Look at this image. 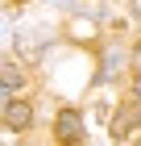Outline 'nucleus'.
Wrapping results in <instances>:
<instances>
[{
    "mask_svg": "<svg viewBox=\"0 0 141 146\" xmlns=\"http://www.w3.org/2000/svg\"><path fill=\"white\" fill-rule=\"evenodd\" d=\"M50 38H54V29H50V25H25L17 42H21V54L37 58V54H42V46L50 42Z\"/></svg>",
    "mask_w": 141,
    "mask_h": 146,
    "instance_id": "nucleus-1",
    "label": "nucleus"
},
{
    "mask_svg": "<svg viewBox=\"0 0 141 146\" xmlns=\"http://www.w3.org/2000/svg\"><path fill=\"white\" fill-rule=\"evenodd\" d=\"M54 129H58V142L75 146L79 138H83V117H79L75 109H62V113H58V121H54Z\"/></svg>",
    "mask_w": 141,
    "mask_h": 146,
    "instance_id": "nucleus-2",
    "label": "nucleus"
},
{
    "mask_svg": "<svg viewBox=\"0 0 141 146\" xmlns=\"http://www.w3.org/2000/svg\"><path fill=\"white\" fill-rule=\"evenodd\" d=\"M29 121H33V109L25 100H17V96H9L4 100V129H25Z\"/></svg>",
    "mask_w": 141,
    "mask_h": 146,
    "instance_id": "nucleus-3",
    "label": "nucleus"
},
{
    "mask_svg": "<svg viewBox=\"0 0 141 146\" xmlns=\"http://www.w3.org/2000/svg\"><path fill=\"white\" fill-rule=\"evenodd\" d=\"M137 134V109H133V104H125V109L116 113V117H112V138H133Z\"/></svg>",
    "mask_w": 141,
    "mask_h": 146,
    "instance_id": "nucleus-4",
    "label": "nucleus"
},
{
    "mask_svg": "<svg viewBox=\"0 0 141 146\" xmlns=\"http://www.w3.org/2000/svg\"><path fill=\"white\" fill-rule=\"evenodd\" d=\"M0 84H4V100L21 88V71H17V63H0Z\"/></svg>",
    "mask_w": 141,
    "mask_h": 146,
    "instance_id": "nucleus-5",
    "label": "nucleus"
},
{
    "mask_svg": "<svg viewBox=\"0 0 141 146\" xmlns=\"http://www.w3.org/2000/svg\"><path fill=\"white\" fill-rule=\"evenodd\" d=\"M120 63H125V58H120V50H116V46H112L108 54H104V67H100V79H116Z\"/></svg>",
    "mask_w": 141,
    "mask_h": 146,
    "instance_id": "nucleus-6",
    "label": "nucleus"
},
{
    "mask_svg": "<svg viewBox=\"0 0 141 146\" xmlns=\"http://www.w3.org/2000/svg\"><path fill=\"white\" fill-rule=\"evenodd\" d=\"M133 71H137V75H141V42L133 46Z\"/></svg>",
    "mask_w": 141,
    "mask_h": 146,
    "instance_id": "nucleus-7",
    "label": "nucleus"
},
{
    "mask_svg": "<svg viewBox=\"0 0 141 146\" xmlns=\"http://www.w3.org/2000/svg\"><path fill=\"white\" fill-rule=\"evenodd\" d=\"M50 4H58V9H66V13H75V9H79L75 0H50Z\"/></svg>",
    "mask_w": 141,
    "mask_h": 146,
    "instance_id": "nucleus-8",
    "label": "nucleus"
},
{
    "mask_svg": "<svg viewBox=\"0 0 141 146\" xmlns=\"http://www.w3.org/2000/svg\"><path fill=\"white\" fill-rule=\"evenodd\" d=\"M133 100L141 104V75H137V84H133Z\"/></svg>",
    "mask_w": 141,
    "mask_h": 146,
    "instance_id": "nucleus-9",
    "label": "nucleus"
},
{
    "mask_svg": "<svg viewBox=\"0 0 141 146\" xmlns=\"http://www.w3.org/2000/svg\"><path fill=\"white\" fill-rule=\"evenodd\" d=\"M133 13H137V17H141V0H133Z\"/></svg>",
    "mask_w": 141,
    "mask_h": 146,
    "instance_id": "nucleus-10",
    "label": "nucleus"
}]
</instances>
